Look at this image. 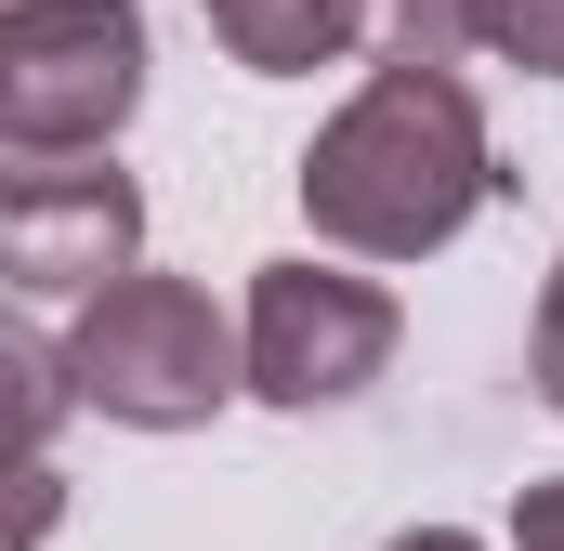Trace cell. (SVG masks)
Here are the masks:
<instances>
[{"label":"cell","instance_id":"3","mask_svg":"<svg viewBox=\"0 0 564 551\" xmlns=\"http://www.w3.org/2000/svg\"><path fill=\"white\" fill-rule=\"evenodd\" d=\"M144 106V0H0V144L93 158Z\"/></svg>","mask_w":564,"mask_h":551},{"label":"cell","instance_id":"1","mask_svg":"<svg viewBox=\"0 0 564 551\" xmlns=\"http://www.w3.org/2000/svg\"><path fill=\"white\" fill-rule=\"evenodd\" d=\"M302 224L355 263H433L473 210H499V144H486V106L459 66H368L355 106L302 144Z\"/></svg>","mask_w":564,"mask_h":551},{"label":"cell","instance_id":"4","mask_svg":"<svg viewBox=\"0 0 564 551\" xmlns=\"http://www.w3.org/2000/svg\"><path fill=\"white\" fill-rule=\"evenodd\" d=\"M394 342H408V315H394L381 276H341V263H315V250L250 276V395L289 408V420L355 408L394 368Z\"/></svg>","mask_w":564,"mask_h":551},{"label":"cell","instance_id":"5","mask_svg":"<svg viewBox=\"0 0 564 551\" xmlns=\"http://www.w3.org/2000/svg\"><path fill=\"white\" fill-rule=\"evenodd\" d=\"M132 263H144V184L106 144L93 158H13V184H0V276L26 302H93Z\"/></svg>","mask_w":564,"mask_h":551},{"label":"cell","instance_id":"11","mask_svg":"<svg viewBox=\"0 0 564 551\" xmlns=\"http://www.w3.org/2000/svg\"><path fill=\"white\" fill-rule=\"evenodd\" d=\"M381 551H486L473 526H408V539H381Z\"/></svg>","mask_w":564,"mask_h":551},{"label":"cell","instance_id":"6","mask_svg":"<svg viewBox=\"0 0 564 551\" xmlns=\"http://www.w3.org/2000/svg\"><path fill=\"white\" fill-rule=\"evenodd\" d=\"M197 13L250 79H315L368 40V0H197Z\"/></svg>","mask_w":564,"mask_h":551},{"label":"cell","instance_id":"9","mask_svg":"<svg viewBox=\"0 0 564 551\" xmlns=\"http://www.w3.org/2000/svg\"><path fill=\"white\" fill-rule=\"evenodd\" d=\"M525 381H539V408L564 420V250H552V289H539V342H525Z\"/></svg>","mask_w":564,"mask_h":551},{"label":"cell","instance_id":"10","mask_svg":"<svg viewBox=\"0 0 564 551\" xmlns=\"http://www.w3.org/2000/svg\"><path fill=\"white\" fill-rule=\"evenodd\" d=\"M512 551H564V473H539V486L512 499Z\"/></svg>","mask_w":564,"mask_h":551},{"label":"cell","instance_id":"8","mask_svg":"<svg viewBox=\"0 0 564 551\" xmlns=\"http://www.w3.org/2000/svg\"><path fill=\"white\" fill-rule=\"evenodd\" d=\"M473 26H486V53H499V66L564 79V0H473Z\"/></svg>","mask_w":564,"mask_h":551},{"label":"cell","instance_id":"7","mask_svg":"<svg viewBox=\"0 0 564 551\" xmlns=\"http://www.w3.org/2000/svg\"><path fill=\"white\" fill-rule=\"evenodd\" d=\"M368 53H394V66H459V53H486V26H473V0H368Z\"/></svg>","mask_w":564,"mask_h":551},{"label":"cell","instance_id":"2","mask_svg":"<svg viewBox=\"0 0 564 551\" xmlns=\"http://www.w3.org/2000/svg\"><path fill=\"white\" fill-rule=\"evenodd\" d=\"M66 381L119 433H197V420H224V395H250V315H224L197 276L132 263V276H106L79 302Z\"/></svg>","mask_w":564,"mask_h":551}]
</instances>
